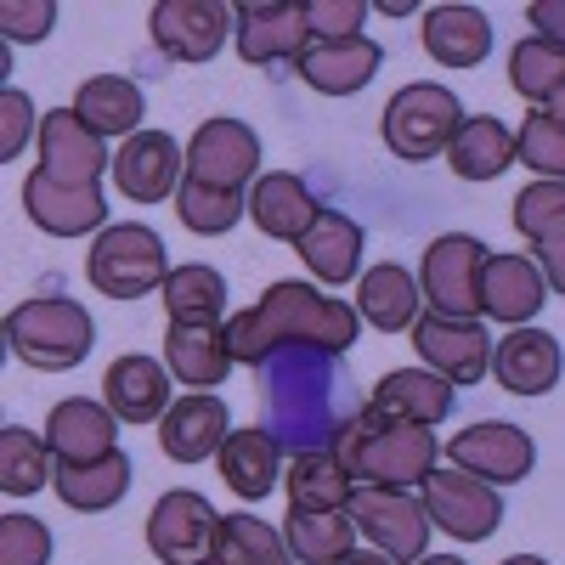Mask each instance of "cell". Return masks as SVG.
<instances>
[{
  "instance_id": "1",
  "label": "cell",
  "mask_w": 565,
  "mask_h": 565,
  "mask_svg": "<svg viewBox=\"0 0 565 565\" xmlns=\"http://www.w3.org/2000/svg\"><path fill=\"white\" fill-rule=\"evenodd\" d=\"M340 356L311 351V345H277L260 367V402H266V430L289 452H328L340 424L362 407L345 402Z\"/></svg>"
},
{
  "instance_id": "2",
  "label": "cell",
  "mask_w": 565,
  "mask_h": 565,
  "mask_svg": "<svg viewBox=\"0 0 565 565\" xmlns=\"http://www.w3.org/2000/svg\"><path fill=\"white\" fill-rule=\"evenodd\" d=\"M328 452L345 463V476L356 487H407V492L424 487V476H430L436 458H441L436 430H424V424H391L367 402L340 424V436Z\"/></svg>"
},
{
  "instance_id": "3",
  "label": "cell",
  "mask_w": 565,
  "mask_h": 565,
  "mask_svg": "<svg viewBox=\"0 0 565 565\" xmlns=\"http://www.w3.org/2000/svg\"><path fill=\"white\" fill-rule=\"evenodd\" d=\"M255 317H260L271 345H311L328 356H345L362 334L356 306H345L340 295H322L317 282H295V277L271 282L255 300Z\"/></svg>"
},
{
  "instance_id": "4",
  "label": "cell",
  "mask_w": 565,
  "mask_h": 565,
  "mask_svg": "<svg viewBox=\"0 0 565 565\" xmlns=\"http://www.w3.org/2000/svg\"><path fill=\"white\" fill-rule=\"evenodd\" d=\"M97 345V322L68 295H34L7 317V351L34 373H68Z\"/></svg>"
},
{
  "instance_id": "5",
  "label": "cell",
  "mask_w": 565,
  "mask_h": 565,
  "mask_svg": "<svg viewBox=\"0 0 565 565\" xmlns=\"http://www.w3.org/2000/svg\"><path fill=\"white\" fill-rule=\"evenodd\" d=\"M170 249L148 221H114L90 238L85 255V277L90 289L108 295V300H141V295H159L164 277H170Z\"/></svg>"
},
{
  "instance_id": "6",
  "label": "cell",
  "mask_w": 565,
  "mask_h": 565,
  "mask_svg": "<svg viewBox=\"0 0 565 565\" xmlns=\"http://www.w3.org/2000/svg\"><path fill=\"white\" fill-rule=\"evenodd\" d=\"M463 103L452 97L447 85H430V79H413L402 85L396 97L385 103V119H380V136L385 148L407 164H430V159H447L452 136L463 125Z\"/></svg>"
},
{
  "instance_id": "7",
  "label": "cell",
  "mask_w": 565,
  "mask_h": 565,
  "mask_svg": "<svg viewBox=\"0 0 565 565\" xmlns=\"http://www.w3.org/2000/svg\"><path fill=\"white\" fill-rule=\"evenodd\" d=\"M345 514L356 521V537H367L385 559L396 565H413L430 554V509L424 498H413L407 487H351V503Z\"/></svg>"
},
{
  "instance_id": "8",
  "label": "cell",
  "mask_w": 565,
  "mask_h": 565,
  "mask_svg": "<svg viewBox=\"0 0 565 565\" xmlns=\"http://www.w3.org/2000/svg\"><path fill=\"white\" fill-rule=\"evenodd\" d=\"M492 334L481 317H441V311H424L413 322V351H418V367L441 373V380L458 391V385H481L492 373Z\"/></svg>"
},
{
  "instance_id": "9",
  "label": "cell",
  "mask_w": 565,
  "mask_h": 565,
  "mask_svg": "<svg viewBox=\"0 0 565 565\" xmlns=\"http://www.w3.org/2000/svg\"><path fill=\"white\" fill-rule=\"evenodd\" d=\"M481 266H487V244L476 232H441L418 266V289L430 300V311L481 317Z\"/></svg>"
},
{
  "instance_id": "10",
  "label": "cell",
  "mask_w": 565,
  "mask_h": 565,
  "mask_svg": "<svg viewBox=\"0 0 565 565\" xmlns=\"http://www.w3.org/2000/svg\"><path fill=\"white\" fill-rule=\"evenodd\" d=\"M447 458L452 469H463V476H476L487 487H521L537 469V441L509 418H481L447 441Z\"/></svg>"
},
{
  "instance_id": "11",
  "label": "cell",
  "mask_w": 565,
  "mask_h": 565,
  "mask_svg": "<svg viewBox=\"0 0 565 565\" xmlns=\"http://www.w3.org/2000/svg\"><path fill=\"white\" fill-rule=\"evenodd\" d=\"M424 509H430L436 532H447L452 543H487L503 526V498L498 487L463 476V469H430L424 476Z\"/></svg>"
},
{
  "instance_id": "12",
  "label": "cell",
  "mask_w": 565,
  "mask_h": 565,
  "mask_svg": "<svg viewBox=\"0 0 565 565\" xmlns=\"http://www.w3.org/2000/svg\"><path fill=\"white\" fill-rule=\"evenodd\" d=\"M215 532H221V514L193 487H175L148 509V548H153L159 565H204V559H215Z\"/></svg>"
},
{
  "instance_id": "13",
  "label": "cell",
  "mask_w": 565,
  "mask_h": 565,
  "mask_svg": "<svg viewBox=\"0 0 565 565\" xmlns=\"http://www.w3.org/2000/svg\"><path fill=\"white\" fill-rule=\"evenodd\" d=\"M260 170V136L244 119H204L186 141V181L221 186V193H249V175Z\"/></svg>"
},
{
  "instance_id": "14",
  "label": "cell",
  "mask_w": 565,
  "mask_h": 565,
  "mask_svg": "<svg viewBox=\"0 0 565 565\" xmlns=\"http://www.w3.org/2000/svg\"><path fill=\"white\" fill-rule=\"evenodd\" d=\"M23 215L45 232V238H85V232H103L108 221V199L103 186H74L57 181L52 170H29L23 175Z\"/></svg>"
},
{
  "instance_id": "15",
  "label": "cell",
  "mask_w": 565,
  "mask_h": 565,
  "mask_svg": "<svg viewBox=\"0 0 565 565\" xmlns=\"http://www.w3.org/2000/svg\"><path fill=\"white\" fill-rule=\"evenodd\" d=\"M148 34L170 63L199 68L226 45L232 7H221V0H159V7L148 12Z\"/></svg>"
},
{
  "instance_id": "16",
  "label": "cell",
  "mask_w": 565,
  "mask_h": 565,
  "mask_svg": "<svg viewBox=\"0 0 565 565\" xmlns=\"http://www.w3.org/2000/svg\"><path fill=\"white\" fill-rule=\"evenodd\" d=\"M186 181V148L170 130H136L114 153V186L130 204H164Z\"/></svg>"
},
{
  "instance_id": "17",
  "label": "cell",
  "mask_w": 565,
  "mask_h": 565,
  "mask_svg": "<svg viewBox=\"0 0 565 565\" xmlns=\"http://www.w3.org/2000/svg\"><path fill=\"white\" fill-rule=\"evenodd\" d=\"M232 45L249 68H271V63H300V52L311 45L306 12L282 7V0H244L232 7Z\"/></svg>"
},
{
  "instance_id": "18",
  "label": "cell",
  "mask_w": 565,
  "mask_h": 565,
  "mask_svg": "<svg viewBox=\"0 0 565 565\" xmlns=\"http://www.w3.org/2000/svg\"><path fill=\"white\" fill-rule=\"evenodd\" d=\"M40 170H52L57 181H74V186H103V175L114 170V153L108 141L90 130L74 108H52L40 114Z\"/></svg>"
},
{
  "instance_id": "19",
  "label": "cell",
  "mask_w": 565,
  "mask_h": 565,
  "mask_svg": "<svg viewBox=\"0 0 565 565\" xmlns=\"http://www.w3.org/2000/svg\"><path fill=\"white\" fill-rule=\"evenodd\" d=\"M45 447H52L57 463L79 469V463H103L119 452V418L108 402H90V396H68L52 407L45 418Z\"/></svg>"
},
{
  "instance_id": "20",
  "label": "cell",
  "mask_w": 565,
  "mask_h": 565,
  "mask_svg": "<svg viewBox=\"0 0 565 565\" xmlns=\"http://www.w3.org/2000/svg\"><path fill=\"white\" fill-rule=\"evenodd\" d=\"M226 436H232V413L215 391H186L159 418V447L170 463H204L226 447Z\"/></svg>"
},
{
  "instance_id": "21",
  "label": "cell",
  "mask_w": 565,
  "mask_h": 565,
  "mask_svg": "<svg viewBox=\"0 0 565 565\" xmlns=\"http://www.w3.org/2000/svg\"><path fill=\"white\" fill-rule=\"evenodd\" d=\"M380 68H385V45L367 40V34H356V40H311L300 52V63H295V74L311 90H322V97H356V90L373 85Z\"/></svg>"
},
{
  "instance_id": "22",
  "label": "cell",
  "mask_w": 565,
  "mask_h": 565,
  "mask_svg": "<svg viewBox=\"0 0 565 565\" xmlns=\"http://www.w3.org/2000/svg\"><path fill=\"white\" fill-rule=\"evenodd\" d=\"M175 380H170V367L148 351H130V356H114L108 373H103V402L114 407L119 424H159L170 413V396Z\"/></svg>"
},
{
  "instance_id": "23",
  "label": "cell",
  "mask_w": 565,
  "mask_h": 565,
  "mask_svg": "<svg viewBox=\"0 0 565 565\" xmlns=\"http://www.w3.org/2000/svg\"><path fill=\"white\" fill-rule=\"evenodd\" d=\"M559 373H565V351L543 328H509L492 345V380L509 396H543L559 385Z\"/></svg>"
},
{
  "instance_id": "24",
  "label": "cell",
  "mask_w": 565,
  "mask_h": 565,
  "mask_svg": "<svg viewBox=\"0 0 565 565\" xmlns=\"http://www.w3.org/2000/svg\"><path fill=\"white\" fill-rule=\"evenodd\" d=\"M548 306V282L532 255H487L481 266V317L532 328V317Z\"/></svg>"
},
{
  "instance_id": "25",
  "label": "cell",
  "mask_w": 565,
  "mask_h": 565,
  "mask_svg": "<svg viewBox=\"0 0 565 565\" xmlns=\"http://www.w3.org/2000/svg\"><path fill=\"white\" fill-rule=\"evenodd\" d=\"M317 215H322V204H317V193L295 170L255 175V186H249V221H255V232H266L271 244H300Z\"/></svg>"
},
{
  "instance_id": "26",
  "label": "cell",
  "mask_w": 565,
  "mask_h": 565,
  "mask_svg": "<svg viewBox=\"0 0 565 565\" xmlns=\"http://www.w3.org/2000/svg\"><path fill=\"white\" fill-rule=\"evenodd\" d=\"M458 391L441 380L430 367H391L380 385L367 391V407L391 418V424H424V430H436V424L452 413Z\"/></svg>"
},
{
  "instance_id": "27",
  "label": "cell",
  "mask_w": 565,
  "mask_h": 565,
  "mask_svg": "<svg viewBox=\"0 0 565 565\" xmlns=\"http://www.w3.org/2000/svg\"><path fill=\"white\" fill-rule=\"evenodd\" d=\"M164 367L186 391H215L232 373L226 322H170L164 328Z\"/></svg>"
},
{
  "instance_id": "28",
  "label": "cell",
  "mask_w": 565,
  "mask_h": 565,
  "mask_svg": "<svg viewBox=\"0 0 565 565\" xmlns=\"http://www.w3.org/2000/svg\"><path fill=\"white\" fill-rule=\"evenodd\" d=\"M215 469L232 498L260 503L271 498V487L282 481V441L266 430V424H249V430H232L226 447L215 452Z\"/></svg>"
},
{
  "instance_id": "29",
  "label": "cell",
  "mask_w": 565,
  "mask_h": 565,
  "mask_svg": "<svg viewBox=\"0 0 565 565\" xmlns=\"http://www.w3.org/2000/svg\"><path fill=\"white\" fill-rule=\"evenodd\" d=\"M356 317L373 322L380 334H413V322L424 317V289L418 277L396 260L385 266H367L356 277Z\"/></svg>"
},
{
  "instance_id": "30",
  "label": "cell",
  "mask_w": 565,
  "mask_h": 565,
  "mask_svg": "<svg viewBox=\"0 0 565 565\" xmlns=\"http://www.w3.org/2000/svg\"><path fill=\"white\" fill-rule=\"evenodd\" d=\"M424 52H430L441 68H481L487 52H492V18L481 7H430L424 12Z\"/></svg>"
},
{
  "instance_id": "31",
  "label": "cell",
  "mask_w": 565,
  "mask_h": 565,
  "mask_svg": "<svg viewBox=\"0 0 565 565\" xmlns=\"http://www.w3.org/2000/svg\"><path fill=\"white\" fill-rule=\"evenodd\" d=\"M295 249H300L306 271L317 282H328V289H345L351 277H362V226L340 210H322Z\"/></svg>"
},
{
  "instance_id": "32",
  "label": "cell",
  "mask_w": 565,
  "mask_h": 565,
  "mask_svg": "<svg viewBox=\"0 0 565 565\" xmlns=\"http://www.w3.org/2000/svg\"><path fill=\"white\" fill-rule=\"evenodd\" d=\"M90 130H97L103 141L114 136H136L141 130V114H148V97H141V85L125 79V74H90L79 90H74V103H68Z\"/></svg>"
},
{
  "instance_id": "33",
  "label": "cell",
  "mask_w": 565,
  "mask_h": 565,
  "mask_svg": "<svg viewBox=\"0 0 565 565\" xmlns=\"http://www.w3.org/2000/svg\"><path fill=\"white\" fill-rule=\"evenodd\" d=\"M514 159H521V148H514V130L492 114H469L452 136L447 148V164L458 181H498Z\"/></svg>"
},
{
  "instance_id": "34",
  "label": "cell",
  "mask_w": 565,
  "mask_h": 565,
  "mask_svg": "<svg viewBox=\"0 0 565 565\" xmlns=\"http://www.w3.org/2000/svg\"><path fill=\"white\" fill-rule=\"evenodd\" d=\"M351 487L356 481L334 452H289V469H282V492L300 514H340L351 503Z\"/></svg>"
},
{
  "instance_id": "35",
  "label": "cell",
  "mask_w": 565,
  "mask_h": 565,
  "mask_svg": "<svg viewBox=\"0 0 565 565\" xmlns=\"http://www.w3.org/2000/svg\"><path fill=\"white\" fill-rule=\"evenodd\" d=\"M52 492H57L63 509H74V514H103V509H114V503L130 492V458L114 452V458H103V463H79V469L57 463Z\"/></svg>"
},
{
  "instance_id": "36",
  "label": "cell",
  "mask_w": 565,
  "mask_h": 565,
  "mask_svg": "<svg viewBox=\"0 0 565 565\" xmlns=\"http://www.w3.org/2000/svg\"><path fill=\"white\" fill-rule=\"evenodd\" d=\"M159 300L170 322H226V277L204 260H186L164 277Z\"/></svg>"
},
{
  "instance_id": "37",
  "label": "cell",
  "mask_w": 565,
  "mask_h": 565,
  "mask_svg": "<svg viewBox=\"0 0 565 565\" xmlns=\"http://www.w3.org/2000/svg\"><path fill=\"white\" fill-rule=\"evenodd\" d=\"M282 543H289L295 565H340L356 548V521L345 509L340 514H300V509H289Z\"/></svg>"
},
{
  "instance_id": "38",
  "label": "cell",
  "mask_w": 565,
  "mask_h": 565,
  "mask_svg": "<svg viewBox=\"0 0 565 565\" xmlns=\"http://www.w3.org/2000/svg\"><path fill=\"white\" fill-rule=\"evenodd\" d=\"M57 458L45 447V436H29L23 424H0V492L7 498H34L40 487H52Z\"/></svg>"
},
{
  "instance_id": "39",
  "label": "cell",
  "mask_w": 565,
  "mask_h": 565,
  "mask_svg": "<svg viewBox=\"0 0 565 565\" xmlns=\"http://www.w3.org/2000/svg\"><path fill=\"white\" fill-rule=\"evenodd\" d=\"M509 85L521 90L532 108H548L559 90H565V52H559L554 40H543V34L514 40V52H509Z\"/></svg>"
},
{
  "instance_id": "40",
  "label": "cell",
  "mask_w": 565,
  "mask_h": 565,
  "mask_svg": "<svg viewBox=\"0 0 565 565\" xmlns=\"http://www.w3.org/2000/svg\"><path fill=\"white\" fill-rule=\"evenodd\" d=\"M215 559H226V565H295L282 532L266 526V521H255V514H221Z\"/></svg>"
},
{
  "instance_id": "41",
  "label": "cell",
  "mask_w": 565,
  "mask_h": 565,
  "mask_svg": "<svg viewBox=\"0 0 565 565\" xmlns=\"http://www.w3.org/2000/svg\"><path fill=\"white\" fill-rule=\"evenodd\" d=\"M175 215H181L186 232H199V238H221V232H232L249 215V193H221V186H204V181H181Z\"/></svg>"
},
{
  "instance_id": "42",
  "label": "cell",
  "mask_w": 565,
  "mask_h": 565,
  "mask_svg": "<svg viewBox=\"0 0 565 565\" xmlns=\"http://www.w3.org/2000/svg\"><path fill=\"white\" fill-rule=\"evenodd\" d=\"M514 232L543 249V244H559L565 238V181H532L521 186V199H514Z\"/></svg>"
},
{
  "instance_id": "43",
  "label": "cell",
  "mask_w": 565,
  "mask_h": 565,
  "mask_svg": "<svg viewBox=\"0 0 565 565\" xmlns=\"http://www.w3.org/2000/svg\"><path fill=\"white\" fill-rule=\"evenodd\" d=\"M514 148H521L526 170H537V181H565V125L548 108L526 114V125L514 130Z\"/></svg>"
},
{
  "instance_id": "44",
  "label": "cell",
  "mask_w": 565,
  "mask_h": 565,
  "mask_svg": "<svg viewBox=\"0 0 565 565\" xmlns=\"http://www.w3.org/2000/svg\"><path fill=\"white\" fill-rule=\"evenodd\" d=\"M52 526L34 514H0V565H52Z\"/></svg>"
},
{
  "instance_id": "45",
  "label": "cell",
  "mask_w": 565,
  "mask_h": 565,
  "mask_svg": "<svg viewBox=\"0 0 565 565\" xmlns=\"http://www.w3.org/2000/svg\"><path fill=\"white\" fill-rule=\"evenodd\" d=\"M300 12H306L311 40H356L367 23L362 0H300Z\"/></svg>"
},
{
  "instance_id": "46",
  "label": "cell",
  "mask_w": 565,
  "mask_h": 565,
  "mask_svg": "<svg viewBox=\"0 0 565 565\" xmlns=\"http://www.w3.org/2000/svg\"><path fill=\"white\" fill-rule=\"evenodd\" d=\"M29 136H40V114L29 103V90L7 85V90H0V164L23 159V141Z\"/></svg>"
},
{
  "instance_id": "47",
  "label": "cell",
  "mask_w": 565,
  "mask_h": 565,
  "mask_svg": "<svg viewBox=\"0 0 565 565\" xmlns=\"http://www.w3.org/2000/svg\"><path fill=\"white\" fill-rule=\"evenodd\" d=\"M57 29V0H7L0 7V34L7 45H34Z\"/></svg>"
},
{
  "instance_id": "48",
  "label": "cell",
  "mask_w": 565,
  "mask_h": 565,
  "mask_svg": "<svg viewBox=\"0 0 565 565\" xmlns=\"http://www.w3.org/2000/svg\"><path fill=\"white\" fill-rule=\"evenodd\" d=\"M226 345H232V362H244V367H255V373H260V367H266V356L277 351V345L266 340V328H260L255 306L226 317Z\"/></svg>"
},
{
  "instance_id": "49",
  "label": "cell",
  "mask_w": 565,
  "mask_h": 565,
  "mask_svg": "<svg viewBox=\"0 0 565 565\" xmlns=\"http://www.w3.org/2000/svg\"><path fill=\"white\" fill-rule=\"evenodd\" d=\"M526 23H532V34L554 40L559 52H565V0H532V7H526Z\"/></svg>"
},
{
  "instance_id": "50",
  "label": "cell",
  "mask_w": 565,
  "mask_h": 565,
  "mask_svg": "<svg viewBox=\"0 0 565 565\" xmlns=\"http://www.w3.org/2000/svg\"><path fill=\"white\" fill-rule=\"evenodd\" d=\"M537 271H543V282H548L554 295H565V238L537 249Z\"/></svg>"
},
{
  "instance_id": "51",
  "label": "cell",
  "mask_w": 565,
  "mask_h": 565,
  "mask_svg": "<svg viewBox=\"0 0 565 565\" xmlns=\"http://www.w3.org/2000/svg\"><path fill=\"white\" fill-rule=\"evenodd\" d=\"M340 565H396V559H385L380 548H351V554H345Z\"/></svg>"
},
{
  "instance_id": "52",
  "label": "cell",
  "mask_w": 565,
  "mask_h": 565,
  "mask_svg": "<svg viewBox=\"0 0 565 565\" xmlns=\"http://www.w3.org/2000/svg\"><path fill=\"white\" fill-rule=\"evenodd\" d=\"M380 12H385V18H407V12H413V0H385Z\"/></svg>"
},
{
  "instance_id": "53",
  "label": "cell",
  "mask_w": 565,
  "mask_h": 565,
  "mask_svg": "<svg viewBox=\"0 0 565 565\" xmlns=\"http://www.w3.org/2000/svg\"><path fill=\"white\" fill-rule=\"evenodd\" d=\"M413 565H463L458 554H424V559H413Z\"/></svg>"
},
{
  "instance_id": "54",
  "label": "cell",
  "mask_w": 565,
  "mask_h": 565,
  "mask_svg": "<svg viewBox=\"0 0 565 565\" xmlns=\"http://www.w3.org/2000/svg\"><path fill=\"white\" fill-rule=\"evenodd\" d=\"M503 565H548V559H537V554H509Z\"/></svg>"
},
{
  "instance_id": "55",
  "label": "cell",
  "mask_w": 565,
  "mask_h": 565,
  "mask_svg": "<svg viewBox=\"0 0 565 565\" xmlns=\"http://www.w3.org/2000/svg\"><path fill=\"white\" fill-rule=\"evenodd\" d=\"M548 114H554V119H559V125H565V90H559V97H554V103H548Z\"/></svg>"
},
{
  "instance_id": "56",
  "label": "cell",
  "mask_w": 565,
  "mask_h": 565,
  "mask_svg": "<svg viewBox=\"0 0 565 565\" xmlns=\"http://www.w3.org/2000/svg\"><path fill=\"white\" fill-rule=\"evenodd\" d=\"M204 565H226V559H204Z\"/></svg>"
}]
</instances>
